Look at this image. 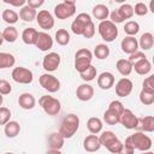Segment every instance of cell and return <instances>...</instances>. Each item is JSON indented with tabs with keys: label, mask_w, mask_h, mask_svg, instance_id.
<instances>
[{
	"label": "cell",
	"mask_w": 154,
	"mask_h": 154,
	"mask_svg": "<svg viewBox=\"0 0 154 154\" xmlns=\"http://www.w3.org/2000/svg\"><path fill=\"white\" fill-rule=\"evenodd\" d=\"M18 105L23 109H32L36 105V100L32 94L30 93H23L18 97Z\"/></svg>",
	"instance_id": "20"
},
{
	"label": "cell",
	"mask_w": 154,
	"mask_h": 154,
	"mask_svg": "<svg viewBox=\"0 0 154 154\" xmlns=\"http://www.w3.org/2000/svg\"><path fill=\"white\" fill-rule=\"evenodd\" d=\"M78 129H79V118H78V116H76L73 113H70V114H67L63 118L60 128H59V132L66 140V138H71L77 132Z\"/></svg>",
	"instance_id": "1"
},
{
	"label": "cell",
	"mask_w": 154,
	"mask_h": 154,
	"mask_svg": "<svg viewBox=\"0 0 154 154\" xmlns=\"http://www.w3.org/2000/svg\"><path fill=\"white\" fill-rule=\"evenodd\" d=\"M38 103L42 107V109L45 111V113H47L48 116H57L61 111V103H60V101L58 99L51 96V95H43V96H41L40 100H38Z\"/></svg>",
	"instance_id": "4"
},
{
	"label": "cell",
	"mask_w": 154,
	"mask_h": 154,
	"mask_svg": "<svg viewBox=\"0 0 154 154\" xmlns=\"http://www.w3.org/2000/svg\"><path fill=\"white\" fill-rule=\"evenodd\" d=\"M140 101L146 106L153 105V102H154V93H150V91H147V90L142 89L141 93H140Z\"/></svg>",
	"instance_id": "40"
},
{
	"label": "cell",
	"mask_w": 154,
	"mask_h": 154,
	"mask_svg": "<svg viewBox=\"0 0 154 154\" xmlns=\"http://www.w3.org/2000/svg\"><path fill=\"white\" fill-rule=\"evenodd\" d=\"M1 34H2L4 41H6V42H10V43L14 42V41L18 38V30H17L14 26H12V25H8V26H6Z\"/></svg>",
	"instance_id": "30"
},
{
	"label": "cell",
	"mask_w": 154,
	"mask_h": 154,
	"mask_svg": "<svg viewBox=\"0 0 154 154\" xmlns=\"http://www.w3.org/2000/svg\"><path fill=\"white\" fill-rule=\"evenodd\" d=\"M4 2L6 4H10L12 6H16V7H23L24 5H26V1L25 0H4Z\"/></svg>",
	"instance_id": "50"
},
{
	"label": "cell",
	"mask_w": 154,
	"mask_h": 154,
	"mask_svg": "<svg viewBox=\"0 0 154 154\" xmlns=\"http://www.w3.org/2000/svg\"><path fill=\"white\" fill-rule=\"evenodd\" d=\"M143 58H146L144 53H143V52H140V51H137V52H135V53L130 54L128 60H129L131 64H135L136 61H138V60H141V59H143Z\"/></svg>",
	"instance_id": "48"
},
{
	"label": "cell",
	"mask_w": 154,
	"mask_h": 154,
	"mask_svg": "<svg viewBox=\"0 0 154 154\" xmlns=\"http://www.w3.org/2000/svg\"><path fill=\"white\" fill-rule=\"evenodd\" d=\"M94 55L102 60V59H106L108 55H109V47L106 45V43H99L95 46L94 48Z\"/></svg>",
	"instance_id": "32"
},
{
	"label": "cell",
	"mask_w": 154,
	"mask_h": 154,
	"mask_svg": "<svg viewBox=\"0 0 154 154\" xmlns=\"http://www.w3.org/2000/svg\"><path fill=\"white\" fill-rule=\"evenodd\" d=\"M12 91V87L10 84V82H7L6 79H0V94L4 95H8Z\"/></svg>",
	"instance_id": "47"
},
{
	"label": "cell",
	"mask_w": 154,
	"mask_h": 154,
	"mask_svg": "<svg viewBox=\"0 0 154 154\" xmlns=\"http://www.w3.org/2000/svg\"><path fill=\"white\" fill-rule=\"evenodd\" d=\"M122 147H123V142H122L119 138H116V140H114L111 144H108L106 148H107V150L111 152L112 154H118V153L120 152Z\"/></svg>",
	"instance_id": "42"
},
{
	"label": "cell",
	"mask_w": 154,
	"mask_h": 154,
	"mask_svg": "<svg viewBox=\"0 0 154 154\" xmlns=\"http://www.w3.org/2000/svg\"><path fill=\"white\" fill-rule=\"evenodd\" d=\"M38 82H40V85L48 93H57L60 89V81L51 73L46 72L41 75L38 78Z\"/></svg>",
	"instance_id": "8"
},
{
	"label": "cell",
	"mask_w": 154,
	"mask_h": 154,
	"mask_svg": "<svg viewBox=\"0 0 154 154\" xmlns=\"http://www.w3.org/2000/svg\"><path fill=\"white\" fill-rule=\"evenodd\" d=\"M93 22L91 17L88 14V13H79L73 22L71 23V31L75 34V35H82L83 31H84V28L90 23Z\"/></svg>",
	"instance_id": "9"
},
{
	"label": "cell",
	"mask_w": 154,
	"mask_h": 154,
	"mask_svg": "<svg viewBox=\"0 0 154 154\" xmlns=\"http://www.w3.org/2000/svg\"><path fill=\"white\" fill-rule=\"evenodd\" d=\"M5 154H14V153H11V152H7V153H5Z\"/></svg>",
	"instance_id": "57"
},
{
	"label": "cell",
	"mask_w": 154,
	"mask_h": 154,
	"mask_svg": "<svg viewBox=\"0 0 154 154\" xmlns=\"http://www.w3.org/2000/svg\"><path fill=\"white\" fill-rule=\"evenodd\" d=\"M76 96L79 101H89L94 96V88L89 83H83L77 87Z\"/></svg>",
	"instance_id": "16"
},
{
	"label": "cell",
	"mask_w": 154,
	"mask_h": 154,
	"mask_svg": "<svg viewBox=\"0 0 154 154\" xmlns=\"http://www.w3.org/2000/svg\"><path fill=\"white\" fill-rule=\"evenodd\" d=\"M148 11H149L148 10V6L144 2H137L135 5V7H134V14H137L140 17L146 16L148 13Z\"/></svg>",
	"instance_id": "44"
},
{
	"label": "cell",
	"mask_w": 154,
	"mask_h": 154,
	"mask_svg": "<svg viewBox=\"0 0 154 154\" xmlns=\"http://www.w3.org/2000/svg\"><path fill=\"white\" fill-rule=\"evenodd\" d=\"M2 102H4V96L0 94V107L2 106Z\"/></svg>",
	"instance_id": "54"
},
{
	"label": "cell",
	"mask_w": 154,
	"mask_h": 154,
	"mask_svg": "<svg viewBox=\"0 0 154 154\" xmlns=\"http://www.w3.org/2000/svg\"><path fill=\"white\" fill-rule=\"evenodd\" d=\"M134 153H135V148H134V144H132L131 138L129 136L125 138V142L123 143V147L118 154H134Z\"/></svg>",
	"instance_id": "41"
},
{
	"label": "cell",
	"mask_w": 154,
	"mask_h": 154,
	"mask_svg": "<svg viewBox=\"0 0 154 154\" xmlns=\"http://www.w3.org/2000/svg\"><path fill=\"white\" fill-rule=\"evenodd\" d=\"M140 31V24L135 20H129L125 23L124 25V32L128 35V36H134Z\"/></svg>",
	"instance_id": "36"
},
{
	"label": "cell",
	"mask_w": 154,
	"mask_h": 154,
	"mask_svg": "<svg viewBox=\"0 0 154 154\" xmlns=\"http://www.w3.org/2000/svg\"><path fill=\"white\" fill-rule=\"evenodd\" d=\"M116 67H117L118 72L124 77L129 76L132 72V64L128 59H119L116 64Z\"/></svg>",
	"instance_id": "28"
},
{
	"label": "cell",
	"mask_w": 154,
	"mask_h": 154,
	"mask_svg": "<svg viewBox=\"0 0 154 154\" xmlns=\"http://www.w3.org/2000/svg\"><path fill=\"white\" fill-rule=\"evenodd\" d=\"M43 4H45L43 0H28L26 1V5L30 6V7H32V8H35V10L38 8V7H41Z\"/></svg>",
	"instance_id": "51"
},
{
	"label": "cell",
	"mask_w": 154,
	"mask_h": 154,
	"mask_svg": "<svg viewBox=\"0 0 154 154\" xmlns=\"http://www.w3.org/2000/svg\"><path fill=\"white\" fill-rule=\"evenodd\" d=\"M97 31L101 36V38L106 42H112L117 38L118 36V28L114 23H112L109 19L102 20L99 23Z\"/></svg>",
	"instance_id": "2"
},
{
	"label": "cell",
	"mask_w": 154,
	"mask_h": 154,
	"mask_svg": "<svg viewBox=\"0 0 154 154\" xmlns=\"http://www.w3.org/2000/svg\"><path fill=\"white\" fill-rule=\"evenodd\" d=\"M140 122H141L143 131H146V132L154 131V117L153 116H144Z\"/></svg>",
	"instance_id": "38"
},
{
	"label": "cell",
	"mask_w": 154,
	"mask_h": 154,
	"mask_svg": "<svg viewBox=\"0 0 154 154\" xmlns=\"http://www.w3.org/2000/svg\"><path fill=\"white\" fill-rule=\"evenodd\" d=\"M132 88H134L132 82H131L129 78L123 77V78H120V79L116 83V94H117L119 97H125V96H128V95L131 94Z\"/></svg>",
	"instance_id": "13"
},
{
	"label": "cell",
	"mask_w": 154,
	"mask_h": 154,
	"mask_svg": "<svg viewBox=\"0 0 154 154\" xmlns=\"http://www.w3.org/2000/svg\"><path fill=\"white\" fill-rule=\"evenodd\" d=\"M93 53L88 48H81L75 54V69L81 73L91 65Z\"/></svg>",
	"instance_id": "3"
},
{
	"label": "cell",
	"mask_w": 154,
	"mask_h": 154,
	"mask_svg": "<svg viewBox=\"0 0 154 154\" xmlns=\"http://www.w3.org/2000/svg\"><path fill=\"white\" fill-rule=\"evenodd\" d=\"M4 43V37H2V34L0 32V46Z\"/></svg>",
	"instance_id": "55"
},
{
	"label": "cell",
	"mask_w": 154,
	"mask_h": 154,
	"mask_svg": "<svg viewBox=\"0 0 154 154\" xmlns=\"http://www.w3.org/2000/svg\"><path fill=\"white\" fill-rule=\"evenodd\" d=\"M120 48L124 53L126 54H132L135 52L138 51V42L137 38H135L134 36H125L122 42H120Z\"/></svg>",
	"instance_id": "15"
},
{
	"label": "cell",
	"mask_w": 154,
	"mask_h": 154,
	"mask_svg": "<svg viewBox=\"0 0 154 154\" xmlns=\"http://www.w3.org/2000/svg\"><path fill=\"white\" fill-rule=\"evenodd\" d=\"M47 154H63V153L60 150H58V149H49L47 152Z\"/></svg>",
	"instance_id": "52"
},
{
	"label": "cell",
	"mask_w": 154,
	"mask_h": 154,
	"mask_svg": "<svg viewBox=\"0 0 154 154\" xmlns=\"http://www.w3.org/2000/svg\"><path fill=\"white\" fill-rule=\"evenodd\" d=\"M64 141L65 138L61 136V134L58 131V132H52L49 136H48V146H49V149H58L60 150L64 146Z\"/></svg>",
	"instance_id": "23"
},
{
	"label": "cell",
	"mask_w": 154,
	"mask_h": 154,
	"mask_svg": "<svg viewBox=\"0 0 154 154\" xmlns=\"http://www.w3.org/2000/svg\"><path fill=\"white\" fill-rule=\"evenodd\" d=\"M20 131V125L18 122L16 120H10L8 123L5 124V128H4V132L5 135L8 137V138H13L16 137Z\"/></svg>",
	"instance_id": "25"
},
{
	"label": "cell",
	"mask_w": 154,
	"mask_h": 154,
	"mask_svg": "<svg viewBox=\"0 0 154 154\" xmlns=\"http://www.w3.org/2000/svg\"><path fill=\"white\" fill-rule=\"evenodd\" d=\"M16 64V58L8 52H0V69H8Z\"/></svg>",
	"instance_id": "29"
},
{
	"label": "cell",
	"mask_w": 154,
	"mask_h": 154,
	"mask_svg": "<svg viewBox=\"0 0 154 154\" xmlns=\"http://www.w3.org/2000/svg\"><path fill=\"white\" fill-rule=\"evenodd\" d=\"M36 14H37V12H36V10L35 8H32V7H30V6H28V5H24L20 10H19V18L20 19H23L24 22H32L35 18H36Z\"/></svg>",
	"instance_id": "26"
},
{
	"label": "cell",
	"mask_w": 154,
	"mask_h": 154,
	"mask_svg": "<svg viewBox=\"0 0 154 154\" xmlns=\"http://www.w3.org/2000/svg\"><path fill=\"white\" fill-rule=\"evenodd\" d=\"M76 13V1L65 0L54 7V16L58 19H66Z\"/></svg>",
	"instance_id": "5"
},
{
	"label": "cell",
	"mask_w": 154,
	"mask_h": 154,
	"mask_svg": "<svg viewBox=\"0 0 154 154\" xmlns=\"http://www.w3.org/2000/svg\"><path fill=\"white\" fill-rule=\"evenodd\" d=\"M37 35H38V31L35 28H26L22 32V40L25 45L35 46L37 41Z\"/></svg>",
	"instance_id": "21"
},
{
	"label": "cell",
	"mask_w": 154,
	"mask_h": 154,
	"mask_svg": "<svg viewBox=\"0 0 154 154\" xmlns=\"http://www.w3.org/2000/svg\"><path fill=\"white\" fill-rule=\"evenodd\" d=\"M141 154H154L153 152H150V150H147V152H142Z\"/></svg>",
	"instance_id": "56"
},
{
	"label": "cell",
	"mask_w": 154,
	"mask_h": 154,
	"mask_svg": "<svg viewBox=\"0 0 154 154\" xmlns=\"http://www.w3.org/2000/svg\"><path fill=\"white\" fill-rule=\"evenodd\" d=\"M35 46L42 51V52H47L53 47V38L49 34L45 32V31H38L37 35V41L35 43Z\"/></svg>",
	"instance_id": "14"
},
{
	"label": "cell",
	"mask_w": 154,
	"mask_h": 154,
	"mask_svg": "<svg viewBox=\"0 0 154 154\" xmlns=\"http://www.w3.org/2000/svg\"><path fill=\"white\" fill-rule=\"evenodd\" d=\"M119 123L125 128V129H129V130H134L138 126V123H140V119L135 116V113L129 109V108H125L123 111V113L120 114L119 117Z\"/></svg>",
	"instance_id": "10"
},
{
	"label": "cell",
	"mask_w": 154,
	"mask_h": 154,
	"mask_svg": "<svg viewBox=\"0 0 154 154\" xmlns=\"http://www.w3.org/2000/svg\"><path fill=\"white\" fill-rule=\"evenodd\" d=\"M138 42V47H141L142 51H149L154 46V36L152 32H144L141 35Z\"/></svg>",
	"instance_id": "24"
},
{
	"label": "cell",
	"mask_w": 154,
	"mask_h": 154,
	"mask_svg": "<svg viewBox=\"0 0 154 154\" xmlns=\"http://www.w3.org/2000/svg\"><path fill=\"white\" fill-rule=\"evenodd\" d=\"M11 77L14 82H17L19 84H30L34 79V75H32L31 70H29L26 67H23V66L14 67L12 70Z\"/></svg>",
	"instance_id": "7"
},
{
	"label": "cell",
	"mask_w": 154,
	"mask_h": 154,
	"mask_svg": "<svg viewBox=\"0 0 154 154\" xmlns=\"http://www.w3.org/2000/svg\"><path fill=\"white\" fill-rule=\"evenodd\" d=\"M60 65V55L55 52H51L48 54H46L43 57V60H42V67L47 71V73L49 72H54L58 70Z\"/></svg>",
	"instance_id": "11"
},
{
	"label": "cell",
	"mask_w": 154,
	"mask_h": 154,
	"mask_svg": "<svg viewBox=\"0 0 154 154\" xmlns=\"http://www.w3.org/2000/svg\"><path fill=\"white\" fill-rule=\"evenodd\" d=\"M91 13H93V16H94L95 19L102 22V20H106V19L108 18V16H109V10H108V7H107L106 5H103V4H97V5H95V6L93 7Z\"/></svg>",
	"instance_id": "22"
},
{
	"label": "cell",
	"mask_w": 154,
	"mask_h": 154,
	"mask_svg": "<svg viewBox=\"0 0 154 154\" xmlns=\"http://www.w3.org/2000/svg\"><path fill=\"white\" fill-rule=\"evenodd\" d=\"M142 85H143V88H142L143 90L154 93V75H150V76H148L147 78H144Z\"/></svg>",
	"instance_id": "45"
},
{
	"label": "cell",
	"mask_w": 154,
	"mask_h": 154,
	"mask_svg": "<svg viewBox=\"0 0 154 154\" xmlns=\"http://www.w3.org/2000/svg\"><path fill=\"white\" fill-rule=\"evenodd\" d=\"M149 8H150L152 12H154V1H150V4H149Z\"/></svg>",
	"instance_id": "53"
},
{
	"label": "cell",
	"mask_w": 154,
	"mask_h": 154,
	"mask_svg": "<svg viewBox=\"0 0 154 154\" xmlns=\"http://www.w3.org/2000/svg\"><path fill=\"white\" fill-rule=\"evenodd\" d=\"M11 118V111L7 107H0V125H5L10 122Z\"/></svg>",
	"instance_id": "43"
},
{
	"label": "cell",
	"mask_w": 154,
	"mask_h": 154,
	"mask_svg": "<svg viewBox=\"0 0 154 154\" xmlns=\"http://www.w3.org/2000/svg\"><path fill=\"white\" fill-rule=\"evenodd\" d=\"M94 35H95V24H94V22H90L84 28V31H83L82 36L85 37V38H91Z\"/></svg>",
	"instance_id": "46"
},
{
	"label": "cell",
	"mask_w": 154,
	"mask_h": 154,
	"mask_svg": "<svg viewBox=\"0 0 154 154\" xmlns=\"http://www.w3.org/2000/svg\"><path fill=\"white\" fill-rule=\"evenodd\" d=\"M1 17H2L4 22H5V23H7V24H10V25L16 24V23L18 22V18H19L18 13H17L16 11L11 10V8L4 10V12H2V16H1Z\"/></svg>",
	"instance_id": "33"
},
{
	"label": "cell",
	"mask_w": 154,
	"mask_h": 154,
	"mask_svg": "<svg viewBox=\"0 0 154 154\" xmlns=\"http://www.w3.org/2000/svg\"><path fill=\"white\" fill-rule=\"evenodd\" d=\"M116 138H118L116 136V134L113 131H103L100 137H99V141H100V144L103 146V147H107L108 144H111Z\"/></svg>",
	"instance_id": "37"
},
{
	"label": "cell",
	"mask_w": 154,
	"mask_h": 154,
	"mask_svg": "<svg viewBox=\"0 0 154 154\" xmlns=\"http://www.w3.org/2000/svg\"><path fill=\"white\" fill-rule=\"evenodd\" d=\"M118 14L120 16V18L123 20L125 19H130L134 16V7L130 4H123L118 10H117Z\"/></svg>",
	"instance_id": "34"
},
{
	"label": "cell",
	"mask_w": 154,
	"mask_h": 154,
	"mask_svg": "<svg viewBox=\"0 0 154 154\" xmlns=\"http://www.w3.org/2000/svg\"><path fill=\"white\" fill-rule=\"evenodd\" d=\"M132 70H135V72L137 75L144 76V75H148L152 71V64L146 57V58L136 61L135 64H132Z\"/></svg>",
	"instance_id": "19"
},
{
	"label": "cell",
	"mask_w": 154,
	"mask_h": 154,
	"mask_svg": "<svg viewBox=\"0 0 154 154\" xmlns=\"http://www.w3.org/2000/svg\"><path fill=\"white\" fill-rule=\"evenodd\" d=\"M97 85L102 89V90H108L114 85V76L113 73L105 71L101 72L97 76Z\"/></svg>",
	"instance_id": "17"
},
{
	"label": "cell",
	"mask_w": 154,
	"mask_h": 154,
	"mask_svg": "<svg viewBox=\"0 0 154 154\" xmlns=\"http://www.w3.org/2000/svg\"><path fill=\"white\" fill-rule=\"evenodd\" d=\"M83 148L84 150L89 152V153H94V152H97L100 148H101V144H100V141H99V137L96 135H88L84 141H83Z\"/></svg>",
	"instance_id": "18"
},
{
	"label": "cell",
	"mask_w": 154,
	"mask_h": 154,
	"mask_svg": "<svg viewBox=\"0 0 154 154\" xmlns=\"http://www.w3.org/2000/svg\"><path fill=\"white\" fill-rule=\"evenodd\" d=\"M55 41L60 46H66L70 43V34L66 29H58L55 32Z\"/></svg>",
	"instance_id": "31"
},
{
	"label": "cell",
	"mask_w": 154,
	"mask_h": 154,
	"mask_svg": "<svg viewBox=\"0 0 154 154\" xmlns=\"http://www.w3.org/2000/svg\"><path fill=\"white\" fill-rule=\"evenodd\" d=\"M96 75H97V72H96V67L93 66V65H90L87 70H84L83 72L79 73L81 78H82L84 82H90V81H93V79L96 77Z\"/></svg>",
	"instance_id": "39"
},
{
	"label": "cell",
	"mask_w": 154,
	"mask_h": 154,
	"mask_svg": "<svg viewBox=\"0 0 154 154\" xmlns=\"http://www.w3.org/2000/svg\"><path fill=\"white\" fill-rule=\"evenodd\" d=\"M119 117L120 116L118 113H116L114 111L107 108L105 111V113H103V122L106 124H108V125H116V124L119 123Z\"/></svg>",
	"instance_id": "35"
},
{
	"label": "cell",
	"mask_w": 154,
	"mask_h": 154,
	"mask_svg": "<svg viewBox=\"0 0 154 154\" xmlns=\"http://www.w3.org/2000/svg\"><path fill=\"white\" fill-rule=\"evenodd\" d=\"M109 18H111L109 20H111L112 23H114L116 25H117V24H119V23H123V22H124V20L120 18V16L118 14L117 10H114V11H112V12L109 13Z\"/></svg>",
	"instance_id": "49"
},
{
	"label": "cell",
	"mask_w": 154,
	"mask_h": 154,
	"mask_svg": "<svg viewBox=\"0 0 154 154\" xmlns=\"http://www.w3.org/2000/svg\"><path fill=\"white\" fill-rule=\"evenodd\" d=\"M102 126H103L102 125V120L100 118H97V117H91L87 122V128H88L89 132L93 134V135H96V134L101 132Z\"/></svg>",
	"instance_id": "27"
},
{
	"label": "cell",
	"mask_w": 154,
	"mask_h": 154,
	"mask_svg": "<svg viewBox=\"0 0 154 154\" xmlns=\"http://www.w3.org/2000/svg\"><path fill=\"white\" fill-rule=\"evenodd\" d=\"M36 22H37L38 26L45 30H51L54 26V18H53L52 13L47 10H41L36 14Z\"/></svg>",
	"instance_id": "12"
},
{
	"label": "cell",
	"mask_w": 154,
	"mask_h": 154,
	"mask_svg": "<svg viewBox=\"0 0 154 154\" xmlns=\"http://www.w3.org/2000/svg\"><path fill=\"white\" fill-rule=\"evenodd\" d=\"M130 138H131V142L134 144V148L140 150V152H147L153 146L152 138L148 135H144L141 131L134 132L132 135H130Z\"/></svg>",
	"instance_id": "6"
}]
</instances>
